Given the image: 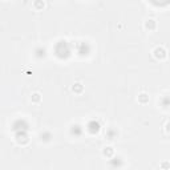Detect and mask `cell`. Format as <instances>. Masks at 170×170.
Listing matches in <instances>:
<instances>
[{"label": "cell", "instance_id": "52a82bcc", "mask_svg": "<svg viewBox=\"0 0 170 170\" xmlns=\"http://www.w3.org/2000/svg\"><path fill=\"white\" fill-rule=\"evenodd\" d=\"M83 84H80V83H76L75 84V85H73L72 87V90L73 92H75V93H81V92H83Z\"/></svg>", "mask_w": 170, "mask_h": 170}, {"label": "cell", "instance_id": "8992f818", "mask_svg": "<svg viewBox=\"0 0 170 170\" xmlns=\"http://www.w3.org/2000/svg\"><path fill=\"white\" fill-rule=\"evenodd\" d=\"M40 100H41V96H40V93H39V92H35V93H32L31 101L33 102V104H39V102H40Z\"/></svg>", "mask_w": 170, "mask_h": 170}, {"label": "cell", "instance_id": "ba28073f", "mask_svg": "<svg viewBox=\"0 0 170 170\" xmlns=\"http://www.w3.org/2000/svg\"><path fill=\"white\" fill-rule=\"evenodd\" d=\"M166 132L170 133V122H167V125H166Z\"/></svg>", "mask_w": 170, "mask_h": 170}, {"label": "cell", "instance_id": "7a4b0ae2", "mask_svg": "<svg viewBox=\"0 0 170 170\" xmlns=\"http://www.w3.org/2000/svg\"><path fill=\"white\" fill-rule=\"evenodd\" d=\"M144 27H145L146 31H154L157 28V21L154 20V19H148V20L145 21V24H144Z\"/></svg>", "mask_w": 170, "mask_h": 170}, {"label": "cell", "instance_id": "5b68a950", "mask_svg": "<svg viewBox=\"0 0 170 170\" xmlns=\"http://www.w3.org/2000/svg\"><path fill=\"white\" fill-rule=\"evenodd\" d=\"M44 7H45V4H44V1H43V0H35V1H33V8H35L36 11L43 9Z\"/></svg>", "mask_w": 170, "mask_h": 170}, {"label": "cell", "instance_id": "6da1fadb", "mask_svg": "<svg viewBox=\"0 0 170 170\" xmlns=\"http://www.w3.org/2000/svg\"><path fill=\"white\" fill-rule=\"evenodd\" d=\"M153 56H154L157 60H163V59H166L167 52L163 47H156V48L153 49Z\"/></svg>", "mask_w": 170, "mask_h": 170}, {"label": "cell", "instance_id": "3957f363", "mask_svg": "<svg viewBox=\"0 0 170 170\" xmlns=\"http://www.w3.org/2000/svg\"><path fill=\"white\" fill-rule=\"evenodd\" d=\"M102 154H104L106 158H110V157L114 154V149H113L112 146H105L104 149H102Z\"/></svg>", "mask_w": 170, "mask_h": 170}, {"label": "cell", "instance_id": "277c9868", "mask_svg": "<svg viewBox=\"0 0 170 170\" xmlns=\"http://www.w3.org/2000/svg\"><path fill=\"white\" fill-rule=\"evenodd\" d=\"M138 102H141V104L149 102V94L148 93H140L138 94Z\"/></svg>", "mask_w": 170, "mask_h": 170}]
</instances>
